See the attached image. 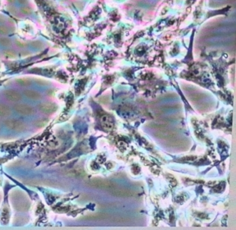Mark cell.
Returning a JSON list of instances; mask_svg holds the SVG:
<instances>
[{"instance_id":"cell-12","label":"cell","mask_w":236,"mask_h":230,"mask_svg":"<svg viewBox=\"0 0 236 230\" xmlns=\"http://www.w3.org/2000/svg\"><path fill=\"white\" fill-rule=\"evenodd\" d=\"M8 32V31L7 29L5 28V27H3V26H0V34H6Z\"/></svg>"},{"instance_id":"cell-3","label":"cell","mask_w":236,"mask_h":230,"mask_svg":"<svg viewBox=\"0 0 236 230\" xmlns=\"http://www.w3.org/2000/svg\"><path fill=\"white\" fill-rule=\"evenodd\" d=\"M39 109L41 112L46 113V114H51L56 112L57 110V106L56 104L50 102H46V103L41 104L38 106Z\"/></svg>"},{"instance_id":"cell-6","label":"cell","mask_w":236,"mask_h":230,"mask_svg":"<svg viewBox=\"0 0 236 230\" xmlns=\"http://www.w3.org/2000/svg\"><path fill=\"white\" fill-rule=\"evenodd\" d=\"M24 93L28 98L31 99V100H40L41 97H42L40 93H38L35 91H33V90H31V89L25 90L24 91Z\"/></svg>"},{"instance_id":"cell-9","label":"cell","mask_w":236,"mask_h":230,"mask_svg":"<svg viewBox=\"0 0 236 230\" xmlns=\"http://www.w3.org/2000/svg\"><path fill=\"white\" fill-rule=\"evenodd\" d=\"M4 55L6 57H7L8 58L10 59H14L16 57V54L13 51H11V50H6L4 51Z\"/></svg>"},{"instance_id":"cell-5","label":"cell","mask_w":236,"mask_h":230,"mask_svg":"<svg viewBox=\"0 0 236 230\" xmlns=\"http://www.w3.org/2000/svg\"><path fill=\"white\" fill-rule=\"evenodd\" d=\"M101 123H102L103 127H104L105 129H107V130L112 129L113 128V126H114L112 120L111 119L110 117H109L107 115H104V116L102 117Z\"/></svg>"},{"instance_id":"cell-7","label":"cell","mask_w":236,"mask_h":230,"mask_svg":"<svg viewBox=\"0 0 236 230\" xmlns=\"http://www.w3.org/2000/svg\"><path fill=\"white\" fill-rule=\"evenodd\" d=\"M10 114V109L8 106L0 104V116L5 117Z\"/></svg>"},{"instance_id":"cell-13","label":"cell","mask_w":236,"mask_h":230,"mask_svg":"<svg viewBox=\"0 0 236 230\" xmlns=\"http://www.w3.org/2000/svg\"><path fill=\"white\" fill-rule=\"evenodd\" d=\"M33 46L35 48H40V46H42V44H41V42L38 41H34V42H33Z\"/></svg>"},{"instance_id":"cell-14","label":"cell","mask_w":236,"mask_h":230,"mask_svg":"<svg viewBox=\"0 0 236 230\" xmlns=\"http://www.w3.org/2000/svg\"><path fill=\"white\" fill-rule=\"evenodd\" d=\"M17 45L18 46H19V47H24L25 46H26L24 43L21 42V41H17Z\"/></svg>"},{"instance_id":"cell-10","label":"cell","mask_w":236,"mask_h":230,"mask_svg":"<svg viewBox=\"0 0 236 230\" xmlns=\"http://www.w3.org/2000/svg\"><path fill=\"white\" fill-rule=\"evenodd\" d=\"M47 120H38V121H35V122L34 123V124H35L36 127H43V126H44V125L47 123Z\"/></svg>"},{"instance_id":"cell-11","label":"cell","mask_w":236,"mask_h":230,"mask_svg":"<svg viewBox=\"0 0 236 230\" xmlns=\"http://www.w3.org/2000/svg\"><path fill=\"white\" fill-rule=\"evenodd\" d=\"M0 44L3 46H9L10 44V40L8 38H1Z\"/></svg>"},{"instance_id":"cell-2","label":"cell","mask_w":236,"mask_h":230,"mask_svg":"<svg viewBox=\"0 0 236 230\" xmlns=\"http://www.w3.org/2000/svg\"><path fill=\"white\" fill-rule=\"evenodd\" d=\"M15 109L17 113L23 115H30L34 113V109L33 107L26 104H17L15 106Z\"/></svg>"},{"instance_id":"cell-4","label":"cell","mask_w":236,"mask_h":230,"mask_svg":"<svg viewBox=\"0 0 236 230\" xmlns=\"http://www.w3.org/2000/svg\"><path fill=\"white\" fill-rule=\"evenodd\" d=\"M5 97L10 101L13 102H17L21 100L22 95H20L17 91L14 90H6L4 91Z\"/></svg>"},{"instance_id":"cell-1","label":"cell","mask_w":236,"mask_h":230,"mask_svg":"<svg viewBox=\"0 0 236 230\" xmlns=\"http://www.w3.org/2000/svg\"><path fill=\"white\" fill-rule=\"evenodd\" d=\"M4 124L10 129L17 131H22L25 128L24 124L22 122L17 120H7L4 122Z\"/></svg>"},{"instance_id":"cell-8","label":"cell","mask_w":236,"mask_h":230,"mask_svg":"<svg viewBox=\"0 0 236 230\" xmlns=\"http://www.w3.org/2000/svg\"><path fill=\"white\" fill-rule=\"evenodd\" d=\"M16 82H17L18 84H19L22 87H28L31 84V81L28 79H26V78L17 79L16 80Z\"/></svg>"}]
</instances>
